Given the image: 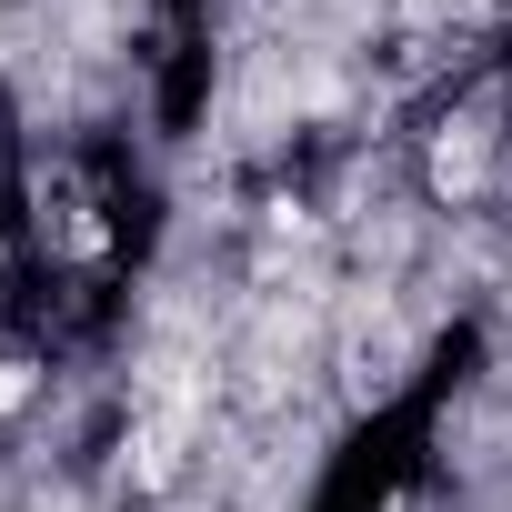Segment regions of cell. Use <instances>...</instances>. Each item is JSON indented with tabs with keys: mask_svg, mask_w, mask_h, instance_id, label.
I'll return each mask as SVG.
<instances>
[{
	"mask_svg": "<svg viewBox=\"0 0 512 512\" xmlns=\"http://www.w3.org/2000/svg\"><path fill=\"white\" fill-rule=\"evenodd\" d=\"M432 181L462 201V191H482V131H442V151H432Z\"/></svg>",
	"mask_w": 512,
	"mask_h": 512,
	"instance_id": "obj_2",
	"label": "cell"
},
{
	"mask_svg": "<svg viewBox=\"0 0 512 512\" xmlns=\"http://www.w3.org/2000/svg\"><path fill=\"white\" fill-rule=\"evenodd\" d=\"M21 402H31V372H21V362H0V412H21Z\"/></svg>",
	"mask_w": 512,
	"mask_h": 512,
	"instance_id": "obj_3",
	"label": "cell"
},
{
	"mask_svg": "<svg viewBox=\"0 0 512 512\" xmlns=\"http://www.w3.org/2000/svg\"><path fill=\"white\" fill-rule=\"evenodd\" d=\"M402 352H412V332L382 312V322H352V342H342V372H352V392L372 402V392H392L402 382Z\"/></svg>",
	"mask_w": 512,
	"mask_h": 512,
	"instance_id": "obj_1",
	"label": "cell"
}]
</instances>
